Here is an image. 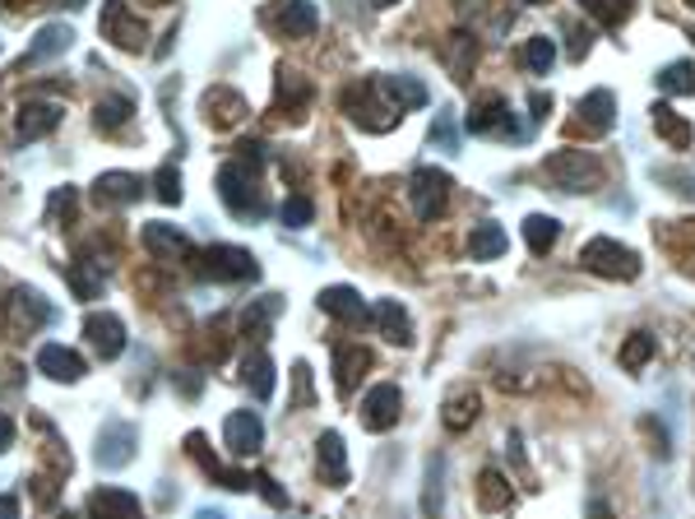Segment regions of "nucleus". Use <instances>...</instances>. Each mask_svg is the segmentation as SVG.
Segmentation results:
<instances>
[{
    "mask_svg": "<svg viewBox=\"0 0 695 519\" xmlns=\"http://www.w3.org/2000/svg\"><path fill=\"white\" fill-rule=\"evenodd\" d=\"M260 167H265V144L247 140L232 163L218 167V200L237 218H265V195H260Z\"/></svg>",
    "mask_w": 695,
    "mask_h": 519,
    "instance_id": "f257e3e1",
    "label": "nucleus"
},
{
    "mask_svg": "<svg viewBox=\"0 0 695 519\" xmlns=\"http://www.w3.org/2000/svg\"><path fill=\"white\" fill-rule=\"evenodd\" d=\"M543 177L556 190H566V195H589V190L603 186V163L594 159V153H584V149H556L552 159L543 163Z\"/></svg>",
    "mask_w": 695,
    "mask_h": 519,
    "instance_id": "f03ea898",
    "label": "nucleus"
},
{
    "mask_svg": "<svg viewBox=\"0 0 695 519\" xmlns=\"http://www.w3.org/2000/svg\"><path fill=\"white\" fill-rule=\"evenodd\" d=\"M580 265L589 274H598V279H612V283H631L640 279V255L631 246H621L617 237H594V241H584V251H580Z\"/></svg>",
    "mask_w": 695,
    "mask_h": 519,
    "instance_id": "7ed1b4c3",
    "label": "nucleus"
},
{
    "mask_svg": "<svg viewBox=\"0 0 695 519\" xmlns=\"http://www.w3.org/2000/svg\"><path fill=\"white\" fill-rule=\"evenodd\" d=\"M380 98H386L380 79H357L353 89H343L339 102H343V112L353 116L362 130H376V135H380V130H394V126H399V121H390V116H404L399 107H386Z\"/></svg>",
    "mask_w": 695,
    "mask_h": 519,
    "instance_id": "20e7f679",
    "label": "nucleus"
},
{
    "mask_svg": "<svg viewBox=\"0 0 695 519\" xmlns=\"http://www.w3.org/2000/svg\"><path fill=\"white\" fill-rule=\"evenodd\" d=\"M195 265H200V279H214V283H255L260 279V260L247 246H223V241H214Z\"/></svg>",
    "mask_w": 695,
    "mask_h": 519,
    "instance_id": "39448f33",
    "label": "nucleus"
},
{
    "mask_svg": "<svg viewBox=\"0 0 695 519\" xmlns=\"http://www.w3.org/2000/svg\"><path fill=\"white\" fill-rule=\"evenodd\" d=\"M408 200H413L417 223H437L450 210V177L441 167H417L408 181Z\"/></svg>",
    "mask_w": 695,
    "mask_h": 519,
    "instance_id": "423d86ee",
    "label": "nucleus"
},
{
    "mask_svg": "<svg viewBox=\"0 0 695 519\" xmlns=\"http://www.w3.org/2000/svg\"><path fill=\"white\" fill-rule=\"evenodd\" d=\"M102 38H108L112 47H121V51H144L149 47V28L126 5V0H108V5H102Z\"/></svg>",
    "mask_w": 695,
    "mask_h": 519,
    "instance_id": "0eeeda50",
    "label": "nucleus"
},
{
    "mask_svg": "<svg viewBox=\"0 0 695 519\" xmlns=\"http://www.w3.org/2000/svg\"><path fill=\"white\" fill-rule=\"evenodd\" d=\"M135 441H139V431H135L126 418L102 422V431H98V445H93L98 469H126V464L135 459Z\"/></svg>",
    "mask_w": 695,
    "mask_h": 519,
    "instance_id": "6e6552de",
    "label": "nucleus"
},
{
    "mask_svg": "<svg viewBox=\"0 0 695 519\" xmlns=\"http://www.w3.org/2000/svg\"><path fill=\"white\" fill-rule=\"evenodd\" d=\"M10 320H14L20 334H38V330H47V325H56V306H51L38 288L20 283L10 292Z\"/></svg>",
    "mask_w": 695,
    "mask_h": 519,
    "instance_id": "1a4fd4ad",
    "label": "nucleus"
},
{
    "mask_svg": "<svg viewBox=\"0 0 695 519\" xmlns=\"http://www.w3.org/2000/svg\"><path fill=\"white\" fill-rule=\"evenodd\" d=\"M84 339L93 343V353H98L102 362L121 357V353H126V343H130L126 320L112 316V311H89V316H84Z\"/></svg>",
    "mask_w": 695,
    "mask_h": 519,
    "instance_id": "9d476101",
    "label": "nucleus"
},
{
    "mask_svg": "<svg viewBox=\"0 0 695 519\" xmlns=\"http://www.w3.org/2000/svg\"><path fill=\"white\" fill-rule=\"evenodd\" d=\"M61 102H24L14 112V144H38L61 126Z\"/></svg>",
    "mask_w": 695,
    "mask_h": 519,
    "instance_id": "9b49d317",
    "label": "nucleus"
},
{
    "mask_svg": "<svg viewBox=\"0 0 695 519\" xmlns=\"http://www.w3.org/2000/svg\"><path fill=\"white\" fill-rule=\"evenodd\" d=\"M186 455L195 459L200 469L218 482V488H228V492H251V482H255V478H247L241 469H228V464H223V459L214 455V450H208V441L200 436V431H190V436H186Z\"/></svg>",
    "mask_w": 695,
    "mask_h": 519,
    "instance_id": "f8f14e48",
    "label": "nucleus"
},
{
    "mask_svg": "<svg viewBox=\"0 0 695 519\" xmlns=\"http://www.w3.org/2000/svg\"><path fill=\"white\" fill-rule=\"evenodd\" d=\"M399 413H404V390L399 385H371L367 400H362V427L367 431H390L399 422Z\"/></svg>",
    "mask_w": 695,
    "mask_h": 519,
    "instance_id": "ddd939ff",
    "label": "nucleus"
},
{
    "mask_svg": "<svg viewBox=\"0 0 695 519\" xmlns=\"http://www.w3.org/2000/svg\"><path fill=\"white\" fill-rule=\"evenodd\" d=\"M468 130L473 135H506V140H519V130L515 126V112H510V102L501 98V93H492V98H482L473 112H468Z\"/></svg>",
    "mask_w": 695,
    "mask_h": 519,
    "instance_id": "4468645a",
    "label": "nucleus"
},
{
    "mask_svg": "<svg viewBox=\"0 0 695 519\" xmlns=\"http://www.w3.org/2000/svg\"><path fill=\"white\" fill-rule=\"evenodd\" d=\"M223 441H228L232 455H260V445H265V422H260L251 408H237V413H228V422H223Z\"/></svg>",
    "mask_w": 695,
    "mask_h": 519,
    "instance_id": "2eb2a0df",
    "label": "nucleus"
},
{
    "mask_svg": "<svg viewBox=\"0 0 695 519\" xmlns=\"http://www.w3.org/2000/svg\"><path fill=\"white\" fill-rule=\"evenodd\" d=\"M144 246L149 255L159 260H195V241H190L181 228H172V223H144Z\"/></svg>",
    "mask_w": 695,
    "mask_h": 519,
    "instance_id": "dca6fc26",
    "label": "nucleus"
},
{
    "mask_svg": "<svg viewBox=\"0 0 695 519\" xmlns=\"http://www.w3.org/2000/svg\"><path fill=\"white\" fill-rule=\"evenodd\" d=\"M316 302H320L325 316H334V320H348V325H367V320H371V306L362 302V292H357V288H348V283L325 288Z\"/></svg>",
    "mask_w": 695,
    "mask_h": 519,
    "instance_id": "f3484780",
    "label": "nucleus"
},
{
    "mask_svg": "<svg viewBox=\"0 0 695 519\" xmlns=\"http://www.w3.org/2000/svg\"><path fill=\"white\" fill-rule=\"evenodd\" d=\"M316 473L325 488H343L348 482V445L339 431H320V441H316Z\"/></svg>",
    "mask_w": 695,
    "mask_h": 519,
    "instance_id": "a211bd4d",
    "label": "nucleus"
},
{
    "mask_svg": "<svg viewBox=\"0 0 695 519\" xmlns=\"http://www.w3.org/2000/svg\"><path fill=\"white\" fill-rule=\"evenodd\" d=\"M371 371V349H362V343H339L334 349V385L339 394H353L362 380Z\"/></svg>",
    "mask_w": 695,
    "mask_h": 519,
    "instance_id": "6ab92c4d",
    "label": "nucleus"
},
{
    "mask_svg": "<svg viewBox=\"0 0 695 519\" xmlns=\"http://www.w3.org/2000/svg\"><path fill=\"white\" fill-rule=\"evenodd\" d=\"M576 121H580L584 130H594V135L612 130V126H617V93H612V89H589V93L576 102Z\"/></svg>",
    "mask_w": 695,
    "mask_h": 519,
    "instance_id": "aec40b11",
    "label": "nucleus"
},
{
    "mask_svg": "<svg viewBox=\"0 0 695 519\" xmlns=\"http://www.w3.org/2000/svg\"><path fill=\"white\" fill-rule=\"evenodd\" d=\"M274 28L283 33V38H311V33L320 28L316 0H283V5L274 10Z\"/></svg>",
    "mask_w": 695,
    "mask_h": 519,
    "instance_id": "412c9836",
    "label": "nucleus"
},
{
    "mask_svg": "<svg viewBox=\"0 0 695 519\" xmlns=\"http://www.w3.org/2000/svg\"><path fill=\"white\" fill-rule=\"evenodd\" d=\"M38 371L47 380H56V385H75V380L84 376V362L75 349H65V343H42L38 349Z\"/></svg>",
    "mask_w": 695,
    "mask_h": 519,
    "instance_id": "4be33fe9",
    "label": "nucleus"
},
{
    "mask_svg": "<svg viewBox=\"0 0 695 519\" xmlns=\"http://www.w3.org/2000/svg\"><path fill=\"white\" fill-rule=\"evenodd\" d=\"M84 515L89 519H139V496L126 488H98V492H89Z\"/></svg>",
    "mask_w": 695,
    "mask_h": 519,
    "instance_id": "5701e85b",
    "label": "nucleus"
},
{
    "mask_svg": "<svg viewBox=\"0 0 695 519\" xmlns=\"http://www.w3.org/2000/svg\"><path fill=\"white\" fill-rule=\"evenodd\" d=\"M274 98H278V107H283L288 116H302L306 102L316 98V89H311V79L298 75L292 65H278V71H274Z\"/></svg>",
    "mask_w": 695,
    "mask_h": 519,
    "instance_id": "b1692460",
    "label": "nucleus"
},
{
    "mask_svg": "<svg viewBox=\"0 0 695 519\" xmlns=\"http://www.w3.org/2000/svg\"><path fill=\"white\" fill-rule=\"evenodd\" d=\"M371 320L380 325V334H386L394 349H413V316L404 311V302H394V298H380L376 311H371Z\"/></svg>",
    "mask_w": 695,
    "mask_h": 519,
    "instance_id": "393cba45",
    "label": "nucleus"
},
{
    "mask_svg": "<svg viewBox=\"0 0 695 519\" xmlns=\"http://www.w3.org/2000/svg\"><path fill=\"white\" fill-rule=\"evenodd\" d=\"M380 89H386V98H394L399 112H422L431 102V89L417 75H380Z\"/></svg>",
    "mask_w": 695,
    "mask_h": 519,
    "instance_id": "a878e982",
    "label": "nucleus"
},
{
    "mask_svg": "<svg viewBox=\"0 0 695 519\" xmlns=\"http://www.w3.org/2000/svg\"><path fill=\"white\" fill-rule=\"evenodd\" d=\"M93 195L102 204H135L144 195V177H135V172H102L93 181Z\"/></svg>",
    "mask_w": 695,
    "mask_h": 519,
    "instance_id": "bb28decb",
    "label": "nucleus"
},
{
    "mask_svg": "<svg viewBox=\"0 0 695 519\" xmlns=\"http://www.w3.org/2000/svg\"><path fill=\"white\" fill-rule=\"evenodd\" d=\"M70 47H75V28L70 24H42L38 38H33V47H28V65L56 61V56H65Z\"/></svg>",
    "mask_w": 695,
    "mask_h": 519,
    "instance_id": "cd10ccee",
    "label": "nucleus"
},
{
    "mask_svg": "<svg viewBox=\"0 0 695 519\" xmlns=\"http://www.w3.org/2000/svg\"><path fill=\"white\" fill-rule=\"evenodd\" d=\"M278 311H283V298H260V302H251V306L237 316L241 334H247L251 343H265L269 330H274V320H278Z\"/></svg>",
    "mask_w": 695,
    "mask_h": 519,
    "instance_id": "c85d7f7f",
    "label": "nucleus"
},
{
    "mask_svg": "<svg viewBox=\"0 0 695 519\" xmlns=\"http://www.w3.org/2000/svg\"><path fill=\"white\" fill-rule=\"evenodd\" d=\"M478 506L486 515H496V510H510L515 506V488L506 482V473L496 469V464H486V469L478 473Z\"/></svg>",
    "mask_w": 695,
    "mask_h": 519,
    "instance_id": "c756f323",
    "label": "nucleus"
},
{
    "mask_svg": "<svg viewBox=\"0 0 695 519\" xmlns=\"http://www.w3.org/2000/svg\"><path fill=\"white\" fill-rule=\"evenodd\" d=\"M241 385H247L255 400H274V385H278V367L269 353H251L247 362H241Z\"/></svg>",
    "mask_w": 695,
    "mask_h": 519,
    "instance_id": "7c9ffc66",
    "label": "nucleus"
},
{
    "mask_svg": "<svg viewBox=\"0 0 695 519\" xmlns=\"http://www.w3.org/2000/svg\"><path fill=\"white\" fill-rule=\"evenodd\" d=\"M649 121H654V130H658V140H664L668 149H686L691 144V121H682V112H672V102H654L649 107Z\"/></svg>",
    "mask_w": 695,
    "mask_h": 519,
    "instance_id": "2f4dec72",
    "label": "nucleus"
},
{
    "mask_svg": "<svg viewBox=\"0 0 695 519\" xmlns=\"http://www.w3.org/2000/svg\"><path fill=\"white\" fill-rule=\"evenodd\" d=\"M445 473H450L445 455H431L427 459V478H422V519H441L445 515Z\"/></svg>",
    "mask_w": 695,
    "mask_h": 519,
    "instance_id": "473e14b6",
    "label": "nucleus"
},
{
    "mask_svg": "<svg viewBox=\"0 0 695 519\" xmlns=\"http://www.w3.org/2000/svg\"><path fill=\"white\" fill-rule=\"evenodd\" d=\"M478 413H482L478 390H455L445 400V408H441V422H445V431H468L478 422Z\"/></svg>",
    "mask_w": 695,
    "mask_h": 519,
    "instance_id": "72a5a7b5",
    "label": "nucleus"
},
{
    "mask_svg": "<svg viewBox=\"0 0 695 519\" xmlns=\"http://www.w3.org/2000/svg\"><path fill=\"white\" fill-rule=\"evenodd\" d=\"M510 251V237L501 223H478L473 232H468V255L473 260H501Z\"/></svg>",
    "mask_w": 695,
    "mask_h": 519,
    "instance_id": "f704fd0d",
    "label": "nucleus"
},
{
    "mask_svg": "<svg viewBox=\"0 0 695 519\" xmlns=\"http://www.w3.org/2000/svg\"><path fill=\"white\" fill-rule=\"evenodd\" d=\"M204 112H208L214 126H237V121L247 116V102H241V93H232V89H208L204 93Z\"/></svg>",
    "mask_w": 695,
    "mask_h": 519,
    "instance_id": "c9c22d12",
    "label": "nucleus"
},
{
    "mask_svg": "<svg viewBox=\"0 0 695 519\" xmlns=\"http://www.w3.org/2000/svg\"><path fill=\"white\" fill-rule=\"evenodd\" d=\"M654 84H658V93L664 98H691L695 93V65L691 61H672V65H664V71L654 75Z\"/></svg>",
    "mask_w": 695,
    "mask_h": 519,
    "instance_id": "e433bc0d",
    "label": "nucleus"
},
{
    "mask_svg": "<svg viewBox=\"0 0 695 519\" xmlns=\"http://www.w3.org/2000/svg\"><path fill=\"white\" fill-rule=\"evenodd\" d=\"M130 112H135V102H130L126 93H108V98H102L98 107H93V126H98L102 135H116V130L130 121Z\"/></svg>",
    "mask_w": 695,
    "mask_h": 519,
    "instance_id": "4c0bfd02",
    "label": "nucleus"
},
{
    "mask_svg": "<svg viewBox=\"0 0 695 519\" xmlns=\"http://www.w3.org/2000/svg\"><path fill=\"white\" fill-rule=\"evenodd\" d=\"M556 237H561V223H556L552 214H529L525 218V241L533 255H547L556 246Z\"/></svg>",
    "mask_w": 695,
    "mask_h": 519,
    "instance_id": "58836bf2",
    "label": "nucleus"
},
{
    "mask_svg": "<svg viewBox=\"0 0 695 519\" xmlns=\"http://www.w3.org/2000/svg\"><path fill=\"white\" fill-rule=\"evenodd\" d=\"M580 5L594 14L603 28H621V24L635 14V0H580Z\"/></svg>",
    "mask_w": 695,
    "mask_h": 519,
    "instance_id": "ea45409f",
    "label": "nucleus"
},
{
    "mask_svg": "<svg viewBox=\"0 0 695 519\" xmlns=\"http://www.w3.org/2000/svg\"><path fill=\"white\" fill-rule=\"evenodd\" d=\"M654 357V334L649 330H635L631 339L621 343V371H645V362Z\"/></svg>",
    "mask_w": 695,
    "mask_h": 519,
    "instance_id": "a19ab883",
    "label": "nucleus"
},
{
    "mask_svg": "<svg viewBox=\"0 0 695 519\" xmlns=\"http://www.w3.org/2000/svg\"><path fill=\"white\" fill-rule=\"evenodd\" d=\"M75 210H79V190H75V186H56V190L47 195V218L61 223V228H70V223H75Z\"/></svg>",
    "mask_w": 695,
    "mask_h": 519,
    "instance_id": "79ce46f5",
    "label": "nucleus"
},
{
    "mask_svg": "<svg viewBox=\"0 0 695 519\" xmlns=\"http://www.w3.org/2000/svg\"><path fill=\"white\" fill-rule=\"evenodd\" d=\"M525 65L533 75H547L552 65H556V47H552V38H529L525 42Z\"/></svg>",
    "mask_w": 695,
    "mask_h": 519,
    "instance_id": "37998d69",
    "label": "nucleus"
},
{
    "mask_svg": "<svg viewBox=\"0 0 695 519\" xmlns=\"http://www.w3.org/2000/svg\"><path fill=\"white\" fill-rule=\"evenodd\" d=\"M153 195H159L167 210H177V204H181V172L172 167V163L159 167V177H153Z\"/></svg>",
    "mask_w": 695,
    "mask_h": 519,
    "instance_id": "c03bdc74",
    "label": "nucleus"
},
{
    "mask_svg": "<svg viewBox=\"0 0 695 519\" xmlns=\"http://www.w3.org/2000/svg\"><path fill=\"white\" fill-rule=\"evenodd\" d=\"M431 144L441 153H459V126H455V112H441L431 121Z\"/></svg>",
    "mask_w": 695,
    "mask_h": 519,
    "instance_id": "a18cd8bd",
    "label": "nucleus"
},
{
    "mask_svg": "<svg viewBox=\"0 0 695 519\" xmlns=\"http://www.w3.org/2000/svg\"><path fill=\"white\" fill-rule=\"evenodd\" d=\"M65 279H70V288H75V298H84V302L102 298V274H98V269L75 265V269H65Z\"/></svg>",
    "mask_w": 695,
    "mask_h": 519,
    "instance_id": "49530a36",
    "label": "nucleus"
},
{
    "mask_svg": "<svg viewBox=\"0 0 695 519\" xmlns=\"http://www.w3.org/2000/svg\"><path fill=\"white\" fill-rule=\"evenodd\" d=\"M278 218H283V228H306L311 218H316V204H311L306 195H292L278 204Z\"/></svg>",
    "mask_w": 695,
    "mask_h": 519,
    "instance_id": "de8ad7c7",
    "label": "nucleus"
},
{
    "mask_svg": "<svg viewBox=\"0 0 695 519\" xmlns=\"http://www.w3.org/2000/svg\"><path fill=\"white\" fill-rule=\"evenodd\" d=\"M306 400L316 404V385H311L306 367H292V408H306Z\"/></svg>",
    "mask_w": 695,
    "mask_h": 519,
    "instance_id": "09e8293b",
    "label": "nucleus"
},
{
    "mask_svg": "<svg viewBox=\"0 0 695 519\" xmlns=\"http://www.w3.org/2000/svg\"><path fill=\"white\" fill-rule=\"evenodd\" d=\"M255 482H260V496H265V501H269V506H278V510H283V506H288V492H283V488H278V482H274L269 473H260Z\"/></svg>",
    "mask_w": 695,
    "mask_h": 519,
    "instance_id": "8fccbe9b",
    "label": "nucleus"
},
{
    "mask_svg": "<svg viewBox=\"0 0 695 519\" xmlns=\"http://www.w3.org/2000/svg\"><path fill=\"white\" fill-rule=\"evenodd\" d=\"M0 519H20V496L14 492H0Z\"/></svg>",
    "mask_w": 695,
    "mask_h": 519,
    "instance_id": "3c124183",
    "label": "nucleus"
},
{
    "mask_svg": "<svg viewBox=\"0 0 695 519\" xmlns=\"http://www.w3.org/2000/svg\"><path fill=\"white\" fill-rule=\"evenodd\" d=\"M10 445H14V418L0 413V450H10Z\"/></svg>",
    "mask_w": 695,
    "mask_h": 519,
    "instance_id": "603ef678",
    "label": "nucleus"
},
{
    "mask_svg": "<svg viewBox=\"0 0 695 519\" xmlns=\"http://www.w3.org/2000/svg\"><path fill=\"white\" fill-rule=\"evenodd\" d=\"M529 116H533V130H538V121L547 116V93H538V98L529 102Z\"/></svg>",
    "mask_w": 695,
    "mask_h": 519,
    "instance_id": "864d4df0",
    "label": "nucleus"
},
{
    "mask_svg": "<svg viewBox=\"0 0 695 519\" xmlns=\"http://www.w3.org/2000/svg\"><path fill=\"white\" fill-rule=\"evenodd\" d=\"M589 519H612V506H603V501H589Z\"/></svg>",
    "mask_w": 695,
    "mask_h": 519,
    "instance_id": "5fc2aeb1",
    "label": "nucleus"
},
{
    "mask_svg": "<svg viewBox=\"0 0 695 519\" xmlns=\"http://www.w3.org/2000/svg\"><path fill=\"white\" fill-rule=\"evenodd\" d=\"M61 5H70V10H84V5H89V0H61Z\"/></svg>",
    "mask_w": 695,
    "mask_h": 519,
    "instance_id": "6e6d98bb",
    "label": "nucleus"
},
{
    "mask_svg": "<svg viewBox=\"0 0 695 519\" xmlns=\"http://www.w3.org/2000/svg\"><path fill=\"white\" fill-rule=\"evenodd\" d=\"M200 519H223V510H200Z\"/></svg>",
    "mask_w": 695,
    "mask_h": 519,
    "instance_id": "4d7b16f0",
    "label": "nucleus"
},
{
    "mask_svg": "<svg viewBox=\"0 0 695 519\" xmlns=\"http://www.w3.org/2000/svg\"><path fill=\"white\" fill-rule=\"evenodd\" d=\"M525 5H552V0H525Z\"/></svg>",
    "mask_w": 695,
    "mask_h": 519,
    "instance_id": "13d9d810",
    "label": "nucleus"
},
{
    "mask_svg": "<svg viewBox=\"0 0 695 519\" xmlns=\"http://www.w3.org/2000/svg\"><path fill=\"white\" fill-rule=\"evenodd\" d=\"M380 5H399V0H380Z\"/></svg>",
    "mask_w": 695,
    "mask_h": 519,
    "instance_id": "bf43d9fd",
    "label": "nucleus"
},
{
    "mask_svg": "<svg viewBox=\"0 0 695 519\" xmlns=\"http://www.w3.org/2000/svg\"><path fill=\"white\" fill-rule=\"evenodd\" d=\"M686 5H691V10H695V0H686Z\"/></svg>",
    "mask_w": 695,
    "mask_h": 519,
    "instance_id": "052dcab7",
    "label": "nucleus"
}]
</instances>
